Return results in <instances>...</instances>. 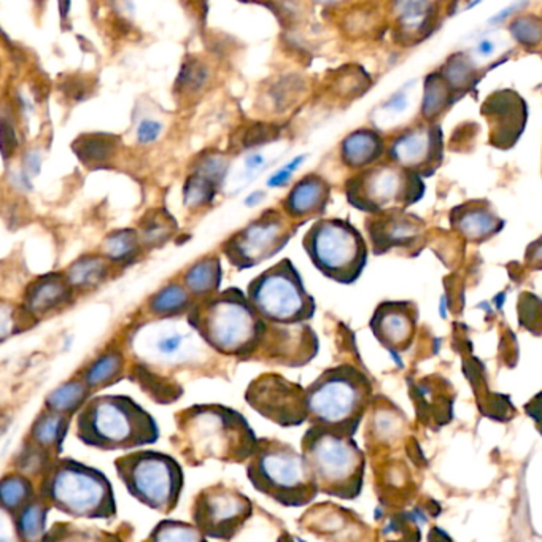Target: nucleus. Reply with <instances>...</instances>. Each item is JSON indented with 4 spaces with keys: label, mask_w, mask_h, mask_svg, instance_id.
I'll list each match as a JSON object with an SVG mask.
<instances>
[{
    "label": "nucleus",
    "mask_w": 542,
    "mask_h": 542,
    "mask_svg": "<svg viewBox=\"0 0 542 542\" xmlns=\"http://www.w3.org/2000/svg\"><path fill=\"white\" fill-rule=\"evenodd\" d=\"M172 445L189 466L210 459L224 465L249 463L259 438L239 410L223 404H193L175 414Z\"/></svg>",
    "instance_id": "nucleus-1"
},
{
    "label": "nucleus",
    "mask_w": 542,
    "mask_h": 542,
    "mask_svg": "<svg viewBox=\"0 0 542 542\" xmlns=\"http://www.w3.org/2000/svg\"><path fill=\"white\" fill-rule=\"evenodd\" d=\"M75 436L102 452L140 450L160 439L156 418L126 395L91 397L75 417Z\"/></svg>",
    "instance_id": "nucleus-2"
},
{
    "label": "nucleus",
    "mask_w": 542,
    "mask_h": 542,
    "mask_svg": "<svg viewBox=\"0 0 542 542\" xmlns=\"http://www.w3.org/2000/svg\"><path fill=\"white\" fill-rule=\"evenodd\" d=\"M189 327L218 354L249 360L265 337L267 321L242 292L231 288L193 307Z\"/></svg>",
    "instance_id": "nucleus-3"
},
{
    "label": "nucleus",
    "mask_w": 542,
    "mask_h": 542,
    "mask_svg": "<svg viewBox=\"0 0 542 542\" xmlns=\"http://www.w3.org/2000/svg\"><path fill=\"white\" fill-rule=\"evenodd\" d=\"M39 496L72 519L111 520L118 514L110 480L98 468L74 459H56L43 474Z\"/></svg>",
    "instance_id": "nucleus-4"
},
{
    "label": "nucleus",
    "mask_w": 542,
    "mask_h": 542,
    "mask_svg": "<svg viewBox=\"0 0 542 542\" xmlns=\"http://www.w3.org/2000/svg\"><path fill=\"white\" fill-rule=\"evenodd\" d=\"M247 477L258 494L284 508H306L320 494L302 452L278 439L259 438Z\"/></svg>",
    "instance_id": "nucleus-5"
},
{
    "label": "nucleus",
    "mask_w": 542,
    "mask_h": 542,
    "mask_svg": "<svg viewBox=\"0 0 542 542\" xmlns=\"http://www.w3.org/2000/svg\"><path fill=\"white\" fill-rule=\"evenodd\" d=\"M306 389L310 426L354 438L371 393L366 376L342 364L325 371Z\"/></svg>",
    "instance_id": "nucleus-6"
},
{
    "label": "nucleus",
    "mask_w": 542,
    "mask_h": 542,
    "mask_svg": "<svg viewBox=\"0 0 542 542\" xmlns=\"http://www.w3.org/2000/svg\"><path fill=\"white\" fill-rule=\"evenodd\" d=\"M301 452L320 494L341 500H354L360 494L364 457L354 438L309 426L301 441Z\"/></svg>",
    "instance_id": "nucleus-7"
},
{
    "label": "nucleus",
    "mask_w": 542,
    "mask_h": 542,
    "mask_svg": "<svg viewBox=\"0 0 542 542\" xmlns=\"http://www.w3.org/2000/svg\"><path fill=\"white\" fill-rule=\"evenodd\" d=\"M127 494L146 508L170 514L180 503L185 474L180 463L160 450H134L113 461Z\"/></svg>",
    "instance_id": "nucleus-8"
},
{
    "label": "nucleus",
    "mask_w": 542,
    "mask_h": 542,
    "mask_svg": "<svg viewBox=\"0 0 542 542\" xmlns=\"http://www.w3.org/2000/svg\"><path fill=\"white\" fill-rule=\"evenodd\" d=\"M304 249L325 277L350 285L368 265V244L352 223L341 218H323L304 236Z\"/></svg>",
    "instance_id": "nucleus-9"
},
{
    "label": "nucleus",
    "mask_w": 542,
    "mask_h": 542,
    "mask_svg": "<svg viewBox=\"0 0 542 542\" xmlns=\"http://www.w3.org/2000/svg\"><path fill=\"white\" fill-rule=\"evenodd\" d=\"M424 193L426 183L422 177L389 160L363 169L345 183L350 205L369 215L407 210L422 201Z\"/></svg>",
    "instance_id": "nucleus-10"
},
{
    "label": "nucleus",
    "mask_w": 542,
    "mask_h": 542,
    "mask_svg": "<svg viewBox=\"0 0 542 542\" xmlns=\"http://www.w3.org/2000/svg\"><path fill=\"white\" fill-rule=\"evenodd\" d=\"M249 299L267 323H306L315 313V301L290 259L255 278L249 286Z\"/></svg>",
    "instance_id": "nucleus-11"
},
{
    "label": "nucleus",
    "mask_w": 542,
    "mask_h": 542,
    "mask_svg": "<svg viewBox=\"0 0 542 542\" xmlns=\"http://www.w3.org/2000/svg\"><path fill=\"white\" fill-rule=\"evenodd\" d=\"M253 503L247 494L220 482L196 494L191 520L205 538L231 541L253 517Z\"/></svg>",
    "instance_id": "nucleus-12"
},
{
    "label": "nucleus",
    "mask_w": 542,
    "mask_h": 542,
    "mask_svg": "<svg viewBox=\"0 0 542 542\" xmlns=\"http://www.w3.org/2000/svg\"><path fill=\"white\" fill-rule=\"evenodd\" d=\"M244 398L258 415L282 428H296L309 422L307 389L275 372L253 379Z\"/></svg>",
    "instance_id": "nucleus-13"
},
{
    "label": "nucleus",
    "mask_w": 542,
    "mask_h": 542,
    "mask_svg": "<svg viewBox=\"0 0 542 542\" xmlns=\"http://www.w3.org/2000/svg\"><path fill=\"white\" fill-rule=\"evenodd\" d=\"M294 234V230L275 210H267L245 230L223 245L224 255L237 269H250L277 255Z\"/></svg>",
    "instance_id": "nucleus-14"
},
{
    "label": "nucleus",
    "mask_w": 542,
    "mask_h": 542,
    "mask_svg": "<svg viewBox=\"0 0 542 542\" xmlns=\"http://www.w3.org/2000/svg\"><path fill=\"white\" fill-rule=\"evenodd\" d=\"M387 156L410 172L430 179L444 162V133L438 123H418L389 142Z\"/></svg>",
    "instance_id": "nucleus-15"
},
{
    "label": "nucleus",
    "mask_w": 542,
    "mask_h": 542,
    "mask_svg": "<svg viewBox=\"0 0 542 542\" xmlns=\"http://www.w3.org/2000/svg\"><path fill=\"white\" fill-rule=\"evenodd\" d=\"M480 115L488 125V144L501 150H512L529 123V104L514 90H496L480 107Z\"/></svg>",
    "instance_id": "nucleus-16"
},
{
    "label": "nucleus",
    "mask_w": 542,
    "mask_h": 542,
    "mask_svg": "<svg viewBox=\"0 0 542 542\" xmlns=\"http://www.w3.org/2000/svg\"><path fill=\"white\" fill-rule=\"evenodd\" d=\"M319 354V337L306 323L277 325L267 323L265 337L257 354L251 358H259L271 364L286 368H301L312 362Z\"/></svg>",
    "instance_id": "nucleus-17"
},
{
    "label": "nucleus",
    "mask_w": 542,
    "mask_h": 542,
    "mask_svg": "<svg viewBox=\"0 0 542 542\" xmlns=\"http://www.w3.org/2000/svg\"><path fill=\"white\" fill-rule=\"evenodd\" d=\"M372 251L382 257L389 251L420 250L426 236V222L407 210L391 209L366 218Z\"/></svg>",
    "instance_id": "nucleus-18"
},
{
    "label": "nucleus",
    "mask_w": 542,
    "mask_h": 542,
    "mask_svg": "<svg viewBox=\"0 0 542 542\" xmlns=\"http://www.w3.org/2000/svg\"><path fill=\"white\" fill-rule=\"evenodd\" d=\"M418 309L410 301H385L377 306L369 327L377 341L397 358L410 347L417 329Z\"/></svg>",
    "instance_id": "nucleus-19"
},
{
    "label": "nucleus",
    "mask_w": 542,
    "mask_h": 542,
    "mask_svg": "<svg viewBox=\"0 0 542 542\" xmlns=\"http://www.w3.org/2000/svg\"><path fill=\"white\" fill-rule=\"evenodd\" d=\"M450 228L466 242L485 244L504 230L506 222L494 209L487 199H471L455 205L449 214Z\"/></svg>",
    "instance_id": "nucleus-20"
},
{
    "label": "nucleus",
    "mask_w": 542,
    "mask_h": 542,
    "mask_svg": "<svg viewBox=\"0 0 542 542\" xmlns=\"http://www.w3.org/2000/svg\"><path fill=\"white\" fill-rule=\"evenodd\" d=\"M72 296V286L63 274H47L26 288L24 307L35 319L66 306Z\"/></svg>",
    "instance_id": "nucleus-21"
},
{
    "label": "nucleus",
    "mask_w": 542,
    "mask_h": 542,
    "mask_svg": "<svg viewBox=\"0 0 542 542\" xmlns=\"http://www.w3.org/2000/svg\"><path fill=\"white\" fill-rule=\"evenodd\" d=\"M70 422L72 417H66L43 407L29 430L26 442L56 461L61 459V453L64 452V442L69 433Z\"/></svg>",
    "instance_id": "nucleus-22"
},
{
    "label": "nucleus",
    "mask_w": 542,
    "mask_h": 542,
    "mask_svg": "<svg viewBox=\"0 0 542 542\" xmlns=\"http://www.w3.org/2000/svg\"><path fill=\"white\" fill-rule=\"evenodd\" d=\"M188 334L175 329H160L153 337L142 339L137 345V352L146 362L167 366H179L191 360L188 350Z\"/></svg>",
    "instance_id": "nucleus-23"
},
{
    "label": "nucleus",
    "mask_w": 542,
    "mask_h": 542,
    "mask_svg": "<svg viewBox=\"0 0 542 542\" xmlns=\"http://www.w3.org/2000/svg\"><path fill=\"white\" fill-rule=\"evenodd\" d=\"M329 196V183L319 175H309L294 185L292 193L285 199L284 207L293 218L321 215L327 209Z\"/></svg>",
    "instance_id": "nucleus-24"
},
{
    "label": "nucleus",
    "mask_w": 542,
    "mask_h": 542,
    "mask_svg": "<svg viewBox=\"0 0 542 542\" xmlns=\"http://www.w3.org/2000/svg\"><path fill=\"white\" fill-rule=\"evenodd\" d=\"M385 153V140L374 129H356L348 134L341 145L344 164L352 169H366L379 162Z\"/></svg>",
    "instance_id": "nucleus-25"
},
{
    "label": "nucleus",
    "mask_w": 542,
    "mask_h": 542,
    "mask_svg": "<svg viewBox=\"0 0 542 542\" xmlns=\"http://www.w3.org/2000/svg\"><path fill=\"white\" fill-rule=\"evenodd\" d=\"M434 7L436 4L430 2L399 4L401 12L398 16V42H420L424 37H428L434 28Z\"/></svg>",
    "instance_id": "nucleus-26"
},
{
    "label": "nucleus",
    "mask_w": 542,
    "mask_h": 542,
    "mask_svg": "<svg viewBox=\"0 0 542 542\" xmlns=\"http://www.w3.org/2000/svg\"><path fill=\"white\" fill-rule=\"evenodd\" d=\"M90 387L83 382V379H74L64 383L61 387L53 389L45 398V409L61 414L66 417H77L78 412L83 409L84 404L91 399Z\"/></svg>",
    "instance_id": "nucleus-27"
},
{
    "label": "nucleus",
    "mask_w": 542,
    "mask_h": 542,
    "mask_svg": "<svg viewBox=\"0 0 542 542\" xmlns=\"http://www.w3.org/2000/svg\"><path fill=\"white\" fill-rule=\"evenodd\" d=\"M51 506L47 501L37 496L31 504L13 517L14 533L20 542H42L47 535V520Z\"/></svg>",
    "instance_id": "nucleus-28"
},
{
    "label": "nucleus",
    "mask_w": 542,
    "mask_h": 542,
    "mask_svg": "<svg viewBox=\"0 0 542 542\" xmlns=\"http://www.w3.org/2000/svg\"><path fill=\"white\" fill-rule=\"evenodd\" d=\"M39 496L32 482L24 474H7L0 482V498L2 509L12 519L22 512Z\"/></svg>",
    "instance_id": "nucleus-29"
},
{
    "label": "nucleus",
    "mask_w": 542,
    "mask_h": 542,
    "mask_svg": "<svg viewBox=\"0 0 542 542\" xmlns=\"http://www.w3.org/2000/svg\"><path fill=\"white\" fill-rule=\"evenodd\" d=\"M118 146L119 137L110 134H84L74 142L72 148L82 162L96 166L110 160L117 153Z\"/></svg>",
    "instance_id": "nucleus-30"
},
{
    "label": "nucleus",
    "mask_w": 542,
    "mask_h": 542,
    "mask_svg": "<svg viewBox=\"0 0 542 542\" xmlns=\"http://www.w3.org/2000/svg\"><path fill=\"white\" fill-rule=\"evenodd\" d=\"M42 542H125L118 535L98 529L80 527L70 521H56L49 527Z\"/></svg>",
    "instance_id": "nucleus-31"
},
{
    "label": "nucleus",
    "mask_w": 542,
    "mask_h": 542,
    "mask_svg": "<svg viewBox=\"0 0 542 542\" xmlns=\"http://www.w3.org/2000/svg\"><path fill=\"white\" fill-rule=\"evenodd\" d=\"M220 282L222 265L216 257L204 258L185 274V285L196 296L215 293Z\"/></svg>",
    "instance_id": "nucleus-32"
},
{
    "label": "nucleus",
    "mask_w": 542,
    "mask_h": 542,
    "mask_svg": "<svg viewBox=\"0 0 542 542\" xmlns=\"http://www.w3.org/2000/svg\"><path fill=\"white\" fill-rule=\"evenodd\" d=\"M125 360L119 352H110L98 358L84 372L83 382L90 387L91 391L104 389L109 385L118 382L123 374Z\"/></svg>",
    "instance_id": "nucleus-33"
},
{
    "label": "nucleus",
    "mask_w": 542,
    "mask_h": 542,
    "mask_svg": "<svg viewBox=\"0 0 542 542\" xmlns=\"http://www.w3.org/2000/svg\"><path fill=\"white\" fill-rule=\"evenodd\" d=\"M134 376L137 377L142 389L153 398L156 403L170 404L175 403L181 397V387L170 379H166L161 374L152 372V369L145 368L144 364H137L134 368Z\"/></svg>",
    "instance_id": "nucleus-34"
},
{
    "label": "nucleus",
    "mask_w": 542,
    "mask_h": 542,
    "mask_svg": "<svg viewBox=\"0 0 542 542\" xmlns=\"http://www.w3.org/2000/svg\"><path fill=\"white\" fill-rule=\"evenodd\" d=\"M139 226L142 240L148 247H160L166 240H169L177 230L174 216L164 209H154L146 212L144 218L140 220Z\"/></svg>",
    "instance_id": "nucleus-35"
},
{
    "label": "nucleus",
    "mask_w": 542,
    "mask_h": 542,
    "mask_svg": "<svg viewBox=\"0 0 542 542\" xmlns=\"http://www.w3.org/2000/svg\"><path fill=\"white\" fill-rule=\"evenodd\" d=\"M109 272V266L102 257H82L67 271V280L72 288H92L99 285Z\"/></svg>",
    "instance_id": "nucleus-36"
},
{
    "label": "nucleus",
    "mask_w": 542,
    "mask_h": 542,
    "mask_svg": "<svg viewBox=\"0 0 542 542\" xmlns=\"http://www.w3.org/2000/svg\"><path fill=\"white\" fill-rule=\"evenodd\" d=\"M144 542H210L193 523L166 519L156 523Z\"/></svg>",
    "instance_id": "nucleus-37"
},
{
    "label": "nucleus",
    "mask_w": 542,
    "mask_h": 542,
    "mask_svg": "<svg viewBox=\"0 0 542 542\" xmlns=\"http://www.w3.org/2000/svg\"><path fill=\"white\" fill-rule=\"evenodd\" d=\"M189 296L183 286L172 284L161 290L150 302V309L158 317H172L188 307Z\"/></svg>",
    "instance_id": "nucleus-38"
},
{
    "label": "nucleus",
    "mask_w": 542,
    "mask_h": 542,
    "mask_svg": "<svg viewBox=\"0 0 542 542\" xmlns=\"http://www.w3.org/2000/svg\"><path fill=\"white\" fill-rule=\"evenodd\" d=\"M220 185L201 174L189 175L183 187V202L188 209H197L205 204H210L215 197Z\"/></svg>",
    "instance_id": "nucleus-39"
},
{
    "label": "nucleus",
    "mask_w": 542,
    "mask_h": 542,
    "mask_svg": "<svg viewBox=\"0 0 542 542\" xmlns=\"http://www.w3.org/2000/svg\"><path fill=\"white\" fill-rule=\"evenodd\" d=\"M139 245V234L134 230L111 232L102 242V253L111 261H125L133 257Z\"/></svg>",
    "instance_id": "nucleus-40"
},
{
    "label": "nucleus",
    "mask_w": 542,
    "mask_h": 542,
    "mask_svg": "<svg viewBox=\"0 0 542 542\" xmlns=\"http://www.w3.org/2000/svg\"><path fill=\"white\" fill-rule=\"evenodd\" d=\"M207 82V69L202 63L191 57L188 63L183 64L180 75L177 78V88L180 92H196L201 90Z\"/></svg>",
    "instance_id": "nucleus-41"
},
{
    "label": "nucleus",
    "mask_w": 542,
    "mask_h": 542,
    "mask_svg": "<svg viewBox=\"0 0 542 542\" xmlns=\"http://www.w3.org/2000/svg\"><path fill=\"white\" fill-rule=\"evenodd\" d=\"M511 34L514 35L517 42L535 47L542 42V20L538 16H521L512 22Z\"/></svg>",
    "instance_id": "nucleus-42"
},
{
    "label": "nucleus",
    "mask_w": 542,
    "mask_h": 542,
    "mask_svg": "<svg viewBox=\"0 0 542 542\" xmlns=\"http://www.w3.org/2000/svg\"><path fill=\"white\" fill-rule=\"evenodd\" d=\"M280 136V129L277 126L271 125H253L245 129L242 137H240V146L242 148H251V146L265 145L267 142H274Z\"/></svg>",
    "instance_id": "nucleus-43"
},
{
    "label": "nucleus",
    "mask_w": 542,
    "mask_h": 542,
    "mask_svg": "<svg viewBox=\"0 0 542 542\" xmlns=\"http://www.w3.org/2000/svg\"><path fill=\"white\" fill-rule=\"evenodd\" d=\"M306 160V156H296L294 160L290 161L285 167L278 169L275 174L272 175L271 179L267 180V187L269 188H278V187H285L286 183L292 179V175L298 170L301 162Z\"/></svg>",
    "instance_id": "nucleus-44"
},
{
    "label": "nucleus",
    "mask_w": 542,
    "mask_h": 542,
    "mask_svg": "<svg viewBox=\"0 0 542 542\" xmlns=\"http://www.w3.org/2000/svg\"><path fill=\"white\" fill-rule=\"evenodd\" d=\"M161 131H162V125L153 119H145L140 123L137 127V140L142 145H148V144H153L154 140L160 137Z\"/></svg>",
    "instance_id": "nucleus-45"
},
{
    "label": "nucleus",
    "mask_w": 542,
    "mask_h": 542,
    "mask_svg": "<svg viewBox=\"0 0 542 542\" xmlns=\"http://www.w3.org/2000/svg\"><path fill=\"white\" fill-rule=\"evenodd\" d=\"M525 265L529 266L531 271H542V236L527 247Z\"/></svg>",
    "instance_id": "nucleus-46"
},
{
    "label": "nucleus",
    "mask_w": 542,
    "mask_h": 542,
    "mask_svg": "<svg viewBox=\"0 0 542 542\" xmlns=\"http://www.w3.org/2000/svg\"><path fill=\"white\" fill-rule=\"evenodd\" d=\"M10 133V126H8L7 121L4 119L2 121V148H4V156L7 158L8 154H10V150H13L14 146H16V140H14V134Z\"/></svg>",
    "instance_id": "nucleus-47"
},
{
    "label": "nucleus",
    "mask_w": 542,
    "mask_h": 542,
    "mask_svg": "<svg viewBox=\"0 0 542 542\" xmlns=\"http://www.w3.org/2000/svg\"><path fill=\"white\" fill-rule=\"evenodd\" d=\"M263 166H265V156H263V154L251 153L245 158V170H247L249 174L257 172V170H259Z\"/></svg>",
    "instance_id": "nucleus-48"
},
{
    "label": "nucleus",
    "mask_w": 542,
    "mask_h": 542,
    "mask_svg": "<svg viewBox=\"0 0 542 542\" xmlns=\"http://www.w3.org/2000/svg\"><path fill=\"white\" fill-rule=\"evenodd\" d=\"M263 197H265V195H263V193H259V191H257V193H253V195H250L249 197H247L245 204L250 207V205H255V204H258V202L261 201Z\"/></svg>",
    "instance_id": "nucleus-49"
}]
</instances>
